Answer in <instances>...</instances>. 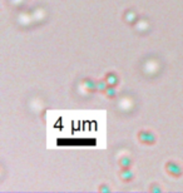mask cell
<instances>
[{"mask_svg": "<svg viewBox=\"0 0 183 193\" xmlns=\"http://www.w3.org/2000/svg\"><path fill=\"white\" fill-rule=\"evenodd\" d=\"M167 171H168L172 175H176V177H179L181 174H182V168L177 164V163H168V164H167Z\"/></svg>", "mask_w": 183, "mask_h": 193, "instance_id": "obj_1", "label": "cell"}, {"mask_svg": "<svg viewBox=\"0 0 183 193\" xmlns=\"http://www.w3.org/2000/svg\"><path fill=\"white\" fill-rule=\"evenodd\" d=\"M139 139L143 143H146V144H152V143H154V140H156L154 136L152 133H149V132H141L139 133Z\"/></svg>", "mask_w": 183, "mask_h": 193, "instance_id": "obj_2", "label": "cell"}, {"mask_svg": "<svg viewBox=\"0 0 183 193\" xmlns=\"http://www.w3.org/2000/svg\"><path fill=\"white\" fill-rule=\"evenodd\" d=\"M83 84H84V87L87 88V90H90V92L97 90V83L94 82L93 79H85Z\"/></svg>", "mask_w": 183, "mask_h": 193, "instance_id": "obj_3", "label": "cell"}, {"mask_svg": "<svg viewBox=\"0 0 183 193\" xmlns=\"http://www.w3.org/2000/svg\"><path fill=\"white\" fill-rule=\"evenodd\" d=\"M105 80H107V83H108L109 85H117L118 84V77L114 74V73H109L108 75L105 77Z\"/></svg>", "mask_w": 183, "mask_h": 193, "instance_id": "obj_4", "label": "cell"}, {"mask_svg": "<svg viewBox=\"0 0 183 193\" xmlns=\"http://www.w3.org/2000/svg\"><path fill=\"white\" fill-rule=\"evenodd\" d=\"M105 95L108 96V98H114L115 96V87L114 85H108V88L105 89Z\"/></svg>", "mask_w": 183, "mask_h": 193, "instance_id": "obj_5", "label": "cell"}, {"mask_svg": "<svg viewBox=\"0 0 183 193\" xmlns=\"http://www.w3.org/2000/svg\"><path fill=\"white\" fill-rule=\"evenodd\" d=\"M120 177H122V179H124V181H129V179H132L133 174H132V172H130L128 168H124V171L120 173Z\"/></svg>", "mask_w": 183, "mask_h": 193, "instance_id": "obj_6", "label": "cell"}, {"mask_svg": "<svg viewBox=\"0 0 183 193\" xmlns=\"http://www.w3.org/2000/svg\"><path fill=\"white\" fill-rule=\"evenodd\" d=\"M108 83H107V80H99V82H97V90H100V92H105V89L108 88Z\"/></svg>", "mask_w": 183, "mask_h": 193, "instance_id": "obj_7", "label": "cell"}, {"mask_svg": "<svg viewBox=\"0 0 183 193\" xmlns=\"http://www.w3.org/2000/svg\"><path fill=\"white\" fill-rule=\"evenodd\" d=\"M120 166L123 168H129L130 167V159L127 158V157H123L120 159Z\"/></svg>", "mask_w": 183, "mask_h": 193, "instance_id": "obj_8", "label": "cell"}]
</instances>
